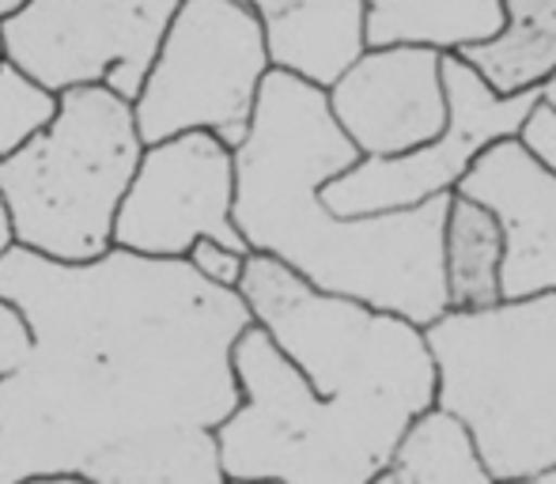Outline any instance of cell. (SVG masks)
Segmentation results:
<instances>
[{"label":"cell","mask_w":556,"mask_h":484,"mask_svg":"<svg viewBox=\"0 0 556 484\" xmlns=\"http://www.w3.org/2000/svg\"><path fill=\"white\" fill-rule=\"evenodd\" d=\"M182 0H27L0 20L8 61L46 91L111 88L137 103Z\"/></svg>","instance_id":"obj_7"},{"label":"cell","mask_w":556,"mask_h":484,"mask_svg":"<svg viewBox=\"0 0 556 484\" xmlns=\"http://www.w3.org/2000/svg\"><path fill=\"white\" fill-rule=\"evenodd\" d=\"M504 235L489 208L451 193L443 224L446 310H484L504 303Z\"/></svg>","instance_id":"obj_15"},{"label":"cell","mask_w":556,"mask_h":484,"mask_svg":"<svg viewBox=\"0 0 556 484\" xmlns=\"http://www.w3.org/2000/svg\"><path fill=\"white\" fill-rule=\"evenodd\" d=\"M330 114L367 160L409 155L446 129L443 53L425 46L364 50L333 88Z\"/></svg>","instance_id":"obj_10"},{"label":"cell","mask_w":556,"mask_h":484,"mask_svg":"<svg viewBox=\"0 0 556 484\" xmlns=\"http://www.w3.org/2000/svg\"><path fill=\"white\" fill-rule=\"evenodd\" d=\"M542 99H545V103H549V106H556V76H553V80L542 88Z\"/></svg>","instance_id":"obj_24"},{"label":"cell","mask_w":556,"mask_h":484,"mask_svg":"<svg viewBox=\"0 0 556 484\" xmlns=\"http://www.w3.org/2000/svg\"><path fill=\"white\" fill-rule=\"evenodd\" d=\"M15 246V235H12V220H8V208H4V198H0V254Z\"/></svg>","instance_id":"obj_21"},{"label":"cell","mask_w":556,"mask_h":484,"mask_svg":"<svg viewBox=\"0 0 556 484\" xmlns=\"http://www.w3.org/2000/svg\"><path fill=\"white\" fill-rule=\"evenodd\" d=\"M504 30V0H367V50L425 46L462 53Z\"/></svg>","instance_id":"obj_13"},{"label":"cell","mask_w":556,"mask_h":484,"mask_svg":"<svg viewBox=\"0 0 556 484\" xmlns=\"http://www.w3.org/2000/svg\"><path fill=\"white\" fill-rule=\"evenodd\" d=\"M0 65H8V46H4V30H0Z\"/></svg>","instance_id":"obj_26"},{"label":"cell","mask_w":556,"mask_h":484,"mask_svg":"<svg viewBox=\"0 0 556 484\" xmlns=\"http://www.w3.org/2000/svg\"><path fill=\"white\" fill-rule=\"evenodd\" d=\"M435 409L466 428L496 484L556 470V292L446 310L425 330Z\"/></svg>","instance_id":"obj_4"},{"label":"cell","mask_w":556,"mask_h":484,"mask_svg":"<svg viewBox=\"0 0 556 484\" xmlns=\"http://www.w3.org/2000/svg\"><path fill=\"white\" fill-rule=\"evenodd\" d=\"M371 484H496L481 466L466 428L432 409L409 428L397 455Z\"/></svg>","instance_id":"obj_16"},{"label":"cell","mask_w":556,"mask_h":484,"mask_svg":"<svg viewBox=\"0 0 556 484\" xmlns=\"http://www.w3.org/2000/svg\"><path fill=\"white\" fill-rule=\"evenodd\" d=\"M30 353V330H27V318L12 307V303L0 300V382L8 374L20 371V364L27 360Z\"/></svg>","instance_id":"obj_20"},{"label":"cell","mask_w":556,"mask_h":484,"mask_svg":"<svg viewBox=\"0 0 556 484\" xmlns=\"http://www.w3.org/2000/svg\"><path fill=\"white\" fill-rule=\"evenodd\" d=\"M262 20L273 68L333 88L364 58L367 0H239Z\"/></svg>","instance_id":"obj_12"},{"label":"cell","mask_w":556,"mask_h":484,"mask_svg":"<svg viewBox=\"0 0 556 484\" xmlns=\"http://www.w3.org/2000/svg\"><path fill=\"white\" fill-rule=\"evenodd\" d=\"M140 155L132 103L111 88L61 91L53 122L0 160V198L15 246L65 265L106 257Z\"/></svg>","instance_id":"obj_5"},{"label":"cell","mask_w":556,"mask_h":484,"mask_svg":"<svg viewBox=\"0 0 556 484\" xmlns=\"http://www.w3.org/2000/svg\"><path fill=\"white\" fill-rule=\"evenodd\" d=\"M23 484H91V481H84V477H30Z\"/></svg>","instance_id":"obj_22"},{"label":"cell","mask_w":556,"mask_h":484,"mask_svg":"<svg viewBox=\"0 0 556 484\" xmlns=\"http://www.w3.org/2000/svg\"><path fill=\"white\" fill-rule=\"evenodd\" d=\"M58 114V95L8 61L0 65V160L20 152Z\"/></svg>","instance_id":"obj_17"},{"label":"cell","mask_w":556,"mask_h":484,"mask_svg":"<svg viewBox=\"0 0 556 484\" xmlns=\"http://www.w3.org/2000/svg\"><path fill=\"white\" fill-rule=\"evenodd\" d=\"M515 484H556V470L542 473V477H534V481H515Z\"/></svg>","instance_id":"obj_25"},{"label":"cell","mask_w":556,"mask_h":484,"mask_svg":"<svg viewBox=\"0 0 556 484\" xmlns=\"http://www.w3.org/2000/svg\"><path fill=\"white\" fill-rule=\"evenodd\" d=\"M247 257H250L247 250H235L220 239H198L190 246V254H186V262H190V269L201 280L224 288V292H239L242 272H247Z\"/></svg>","instance_id":"obj_18"},{"label":"cell","mask_w":556,"mask_h":484,"mask_svg":"<svg viewBox=\"0 0 556 484\" xmlns=\"http://www.w3.org/2000/svg\"><path fill=\"white\" fill-rule=\"evenodd\" d=\"M27 4V0H0V20H4V15H12L15 8H23Z\"/></svg>","instance_id":"obj_23"},{"label":"cell","mask_w":556,"mask_h":484,"mask_svg":"<svg viewBox=\"0 0 556 484\" xmlns=\"http://www.w3.org/2000/svg\"><path fill=\"white\" fill-rule=\"evenodd\" d=\"M458 58L496 95L542 91L556 76V0H504V30Z\"/></svg>","instance_id":"obj_14"},{"label":"cell","mask_w":556,"mask_h":484,"mask_svg":"<svg viewBox=\"0 0 556 484\" xmlns=\"http://www.w3.org/2000/svg\"><path fill=\"white\" fill-rule=\"evenodd\" d=\"M515 140H519L549 175H556V106H549L542 99V103L527 114V122H522Z\"/></svg>","instance_id":"obj_19"},{"label":"cell","mask_w":556,"mask_h":484,"mask_svg":"<svg viewBox=\"0 0 556 484\" xmlns=\"http://www.w3.org/2000/svg\"><path fill=\"white\" fill-rule=\"evenodd\" d=\"M224 484H280V481H224Z\"/></svg>","instance_id":"obj_27"},{"label":"cell","mask_w":556,"mask_h":484,"mask_svg":"<svg viewBox=\"0 0 556 484\" xmlns=\"http://www.w3.org/2000/svg\"><path fill=\"white\" fill-rule=\"evenodd\" d=\"M198 239L247 250L235 228V148L213 132L144 144L117 208L114 246L140 257H186Z\"/></svg>","instance_id":"obj_9"},{"label":"cell","mask_w":556,"mask_h":484,"mask_svg":"<svg viewBox=\"0 0 556 484\" xmlns=\"http://www.w3.org/2000/svg\"><path fill=\"white\" fill-rule=\"evenodd\" d=\"M446 129L432 144L390 160H359L341 178L323 186V205L333 216H379L420 208L451 198L473 160L489 144L519 137L527 114L542 103V91L496 95L458 53H443Z\"/></svg>","instance_id":"obj_8"},{"label":"cell","mask_w":556,"mask_h":484,"mask_svg":"<svg viewBox=\"0 0 556 484\" xmlns=\"http://www.w3.org/2000/svg\"><path fill=\"white\" fill-rule=\"evenodd\" d=\"M454 193L489 208L504 235V303L556 292V175L515 137L473 160Z\"/></svg>","instance_id":"obj_11"},{"label":"cell","mask_w":556,"mask_h":484,"mask_svg":"<svg viewBox=\"0 0 556 484\" xmlns=\"http://www.w3.org/2000/svg\"><path fill=\"white\" fill-rule=\"evenodd\" d=\"M269 73L262 20L247 4L182 0L132 103L140 140L160 144L178 132H213L239 148Z\"/></svg>","instance_id":"obj_6"},{"label":"cell","mask_w":556,"mask_h":484,"mask_svg":"<svg viewBox=\"0 0 556 484\" xmlns=\"http://www.w3.org/2000/svg\"><path fill=\"white\" fill-rule=\"evenodd\" d=\"M364 155L330 114L323 88L273 68L250 137L235 148V228L250 254L277 257L311 288L409 318L446 315L443 224L451 198L379 216H333L323 186Z\"/></svg>","instance_id":"obj_3"},{"label":"cell","mask_w":556,"mask_h":484,"mask_svg":"<svg viewBox=\"0 0 556 484\" xmlns=\"http://www.w3.org/2000/svg\"><path fill=\"white\" fill-rule=\"evenodd\" d=\"M0 300L30 353L0 382V484H224L216 432L242 402L235 341L254 326L239 292L186 257L111 250L88 265L12 246Z\"/></svg>","instance_id":"obj_1"},{"label":"cell","mask_w":556,"mask_h":484,"mask_svg":"<svg viewBox=\"0 0 556 484\" xmlns=\"http://www.w3.org/2000/svg\"><path fill=\"white\" fill-rule=\"evenodd\" d=\"M235 341L242 402L220 424L227 481L371 484L409 428L435 409V360L409 318L311 288L250 254Z\"/></svg>","instance_id":"obj_2"}]
</instances>
